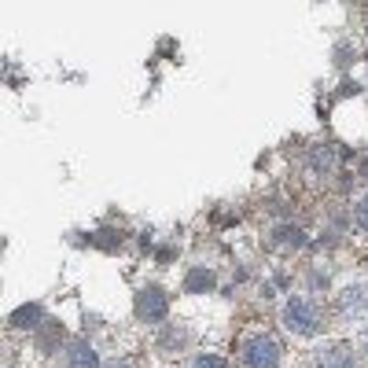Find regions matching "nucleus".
Wrapping results in <instances>:
<instances>
[{
	"mask_svg": "<svg viewBox=\"0 0 368 368\" xmlns=\"http://www.w3.org/2000/svg\"><path fill=\"white\" fill-rule=\"evenodd\" d=\"M365 346H368V339H365Z\"/></svg>",
	"mask_w": 368,
	"mask_h": 368,
	"instance_id": "obj_16",
	"label": "nucleus"
},
{
	"mask_svg": "<svg viewBox=\"0 0 368 368\" xmlns=\"http://www.w3.org/2000/svg\"><path fill=\"white\" fill-rule=\"evenodd\" d=\"M353 221H358V229H365V232H368V195H365V199H361L358 206H353Z\"/></svg>",
	"mask_w": 368,
	"mask_h": 368,
	"instance_id": "obj_14",
	"label": "nucleus"
},
{
	"mask_svg": "<svg viewBox=\"0 0 368 368\" xmlns=\"http://www.w3.org/2000/svg\"><path fill=\"white\" fill-rule=\"evenodd\" d=\"M166 309H169V298H166V291L162 287H144V291L137 295V313L144 321H162L166 317Z\"/></svg>",
	"mask_w": 368,
	"mask_h": 368,
	"instance_id": "obj_3",
	"label": "nucleus"
},
{
	"mask_svg": "<svg viewBox=\"0 0 368 368\" xmlns=\"http://www.w3.org/2000/svg\"><path fill=\"white\" fill-rule=\"evenodd\" d=\"M313 368H358V365H353V353L346 346H324L313 353Z\"/></svg>",
	"mask_w": 368,
	"mask_h": 368,
	"instance_id": "obj_4",
	"label": "nucleus"
},
{
	"mask_svg": "<svg viewBox=\"0 0 368 368\" xmlns=\"http://www.w3.org/2000/svg\"><path fill=\"white\" fill-rule=\"evenodd\" d=\"M41 317H45V309L37 306V302H30V306H19L15 313H11V324H15V328H37Z\"/></svg>",
	"mask_w": 368,
	"mask_h": 368,
	"instance_id": "obj_10",
	"label": "nucleus"
},
{
	"mask_svg": "<svg viewBox=\"0 0 368 368\" xmlns=\"http://www.w3.org/2000/svg\"><path fill=\"white\" fill-rule=\"evenodd\" d=\"M111 368H125V365H111Z\"/></svg>",
	"mask_w": 368,
	"mask_h": 368,
	"instance_id": "obj_15",
	"label": "nucleus"
},
{
	"mask_svg": "<svg viewBox=\"0 0 368 368\" xmlns=\"http://www.w3.org/2000/svg\"><path fill=\"white\" fill-rule=\"evenodd\" d=\"M188 368H229V361L225 358H217V353H199Z\"/></svg>",
	"mask_w": 368,
	"mask_h": 368,
	"instance_id": "obj_12",
	"label": "nucleus"
},
{
	"mask_svg": "<svg viewBox=\"0 0 368 368\" xmlns=\"http://www.w3.org/2000/svg\"><path fill=\"white\" fill-rule=\"evenodd\" d=\"M339 309H343V313L368 309V291H365V287H346V291L339 295Z\"/></svg>",
	"mask_w": 368,
	"mask_h": 368,
	"instance_id": "obj_8",
	"label": "nucleus"
},
{
	"mask_svg": "<svg viewBox=\"0 0 368 368\" xmlns=\"http://www.w3.org/2000/svg\"><path fill=\"white\" fill-rule=\"evenodd\" d=\"M210 287H214V273H210V269H192L188 276H184V291H188V295L210 291Z\"/></svg>",
	"mask_w": 368,
	"mask_h": 368,
	"instance_id": "obj_9",
	"label": "nucleus"
},
{
	"mask_svg": "<svg viewBox=\"0 0 368 368\" xmlns=\"http://www.w3.org/2000/svg\"><path fill=\"white\" fill-rule=\"evenodd\" d=\"M240 365L243 368H276V365H280V343H276V335L258 332L251 339H243Z\"/></svg>",
	"mask_w": 368,
	"mask_h": 368,
	"instance_id": "obj_1",
	"label": "nucleus"
},
{
	"mask_svg": "<svg viewBox=\"0 0 368 368\" xmlns=\"http://www.w3.org/2000/svg\"><path fill=\"white\" fill-rule=\"evenodd\" d=\"M302 243H306V232L298 225H280L273 232V247H280V251H298Z\"/></svg>",
	"mask_w": 368,
	"mask_h": 368,
	"instance_id": "obj_6",
	"label": "nucleus"
},
{
	"mask_svg": "<svg viewBox=\"0 0 368 368\" xmlns=\"http://www.w3.org/2000/svg\"><path fill=\"white\" fill-rule=\"evenodd\" d=\"M188 343V332H181V328H166L162 332V350H181Z\"/></svg>",
	"mask_w": 368,
	"mask_h": 368,
	"instance_id": "obj_11",
	"label": "nucleus"
},
{
	"mask_svg": "<svg viewBox=\"0 0 368 368\" xmlns=\"http://www.w3.org/2000/svg\"><path fill=\"white\" fill-rule=\"evenodd\" d=\"M67 368H100V358L85 339H74L70 350H67Z\"/></svg>",
	"mask_w": 368,
	"mask_h": 368,
	"instance_id": "obj_5",
	"label": "nucleus"
},
{
	"mask_svg": "<svg viewBox=\"0 0 368 368\" xmlns=\"http://www.w3.org/2000/svg\"><path fill=\"white\" fill-rule=\"evenodd\" d=\"M335 162H339V151L332 148V144H321V148L309 151V166L317 169V174H332Z\"/></svg>",
	"mask_w": 368,
	"mask_h": 368,
	"instance_id": "obj_7",
	"label": "nucleus"
},
{
	"mask_svg": "<svg viewBox=\"0 0 368 368\" xmlns=\"http://www.w3.org/2000/svg\"><path fill=\"white\" fill-rule=\"evenodd\" d=\"M56 339H63V324H52V321H48V328H45V335H41V346L48 350L52 343H56Z\"/></svg>",
	"mask_w": 368,
	"mask_h": 368,
	"instance_id": "obj_13",
	"label": "nucleus"
},
{
	"mask_svg": "<svg viewBox=\"0 0 368 368\" xmlns=\"http://www.w3.org/2000/svg\"><path fill=\"white\" fill-rule=\"evenodd\" d=\"M284 324L291 328L295 335H313L321 328V309L313 306L309 298L295 295L291 302H287V309H284Z\"/></svg>",
	"mask_w": 368,
	"mask_h": 368,
	"instance_id": "obj_2",
	"label": "nucleus"
}]
</instances>
